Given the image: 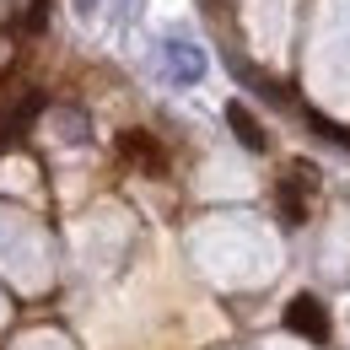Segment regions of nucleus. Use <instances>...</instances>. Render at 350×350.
Returning <instances> with one entry per match:
<instances>
[{"label": "nucleus", "instance_id": "obj_1", "mask_svg": "<svg viewBox=\"0 0 350 350\" xmlns=\"http://www.w3.org/2000/svg\"><path fill=\"white\" fill-rule=\"evenodd\" d=\"M162 76L173 81V87H200L205 81V49L189 44V38H162Z\"/></svg>", "mask_w": 350, "mask_h": 350}, {"label": "nucleus", "instance_id": "obj_2", "mask_svg": "<svg viewBox=\"0 0 350 350\" xmlns=\"http://www.w3.org/2000/svg\"><path fill=\"white\" fill-rule=\"evenodd\" d=\"M286 329L302 334V340H312V345H329V312H323V302H318L312 291L291 297V302H286Z\"/></svg>", "mask_w": 350, "mask_h": 350}, {"label": "nucleus", "instance_id": "obj_3", "mask_svg": "<svg viewBox=\"0 0 350 350\" xmlns=\"http://www.w3.org/2000/svg\"><path fill=\"white\" fill-rule=\"evenodd\" d=\"M119 151L130 157L135 167H146V173H167V151L157 146V135H146V130H124V135H119Z\"/></svg>", "mask_w": 350, "mask_h": 350}, {"label": "nucleus", "instance_id": "obj_4", "mask_svg": "<svg viewBox=\"0 0 350 350\" xmlns=\"http://www.w3.org/2000/svg\"><path fill=\"white\" fill-rule=\"evenodd\" d=\"M44 113V92H27V97H16L5 113H0V146H11V135H22L33 119Z\"/></svg>", "mask_w": 350, "mask_h": 350}, {"label": "nucleus", "instance_id": "obj_5", "mask_svg": "<svg viewBox=\"0 0 350 350\" xmlns=\"http://www.w3.org/2000/svg\"><path fill=\"white\" fill-rule=\"evenodd\" d=\"M226 124H232V135H237L248 151H269V135H264V124L248 113V103H226Z\"/></svg>", "mask_w": 350, "mask_h": 350}, {"label": "nucleus", "instance_id": "obj_6", "mask_svg": "<svg viewBox=\"0 0 350 350\" xmlns=\"http://www.w3.org/2000/svg\"><path fill=\"white\" fill-rule=\"evenodd\" d=\"M92 5H97V0H76V11H81V16H92Z\"/></svg>", "mask_w": 350, "mask_h": 350}]
</instances>
